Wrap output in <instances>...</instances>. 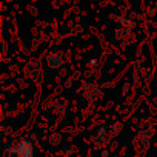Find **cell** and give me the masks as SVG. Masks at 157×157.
I'll return each mask as SVG.
<instances>
[{"instance_id":"cell-1","label":"cell","mask_w":157,"mask_h":157,"mask_svg":"<svg viewBox=\"0 0 157 157\" xmlns=\"http://www.w3.org/2000/svg\"><path fill=\"white\" fill-rule=\"evenodd\" d=\"M119 132V126L116 123H113L111 126L108 125H100L96 128V131L91 134V142L96 145V146H106L113 139L114 136Z\"/></svg>"},{"instance_id":"cell-3","label":"cell","mask_w":157,"mask_h":157,"mask_svg":"<svg viewBox=\"0 0 157 157\" xmlns=\"http://www.w3.org/2000/svg\"><path fill=\"white\" fill-rule=\"evenodd\" d=\"M25 75L34 83H40L43 80V69H42L40 62L36 59H31L25 66Z\"/></svg>"},{"instance_id":"cell-5","label":"cell","mask_w":157,"mask_h":157,"mask_svg":"<svg viewBox=\"0 0 157 157\" xmlns=\"http://www.w3.org/2000/svg\"><path fill=\"white\" fill-rule=\"evenodd\" d=\"M65 60H66V57H65V52L63 51H51L48 56H46V65H48V68H51V69H59V68H62L63 65H65Z\"/></svg>"},{"instance_id":"cell-4","label":"cell","mask_w":157,"mask_h":157,"mask_svg":"<svg viewBox=\"0 0 157 157\" xmlns=\"http://www.w3.org/2000/svg\"><path fill=\"white\" fill-rule=\"evenodd\" d=\"M16 152L17 157H36V142H33L29 137L20 139L16 143Z\"/></svg>"},{"instance_id":"cell-2","label":"cell","mask_w":157,"mask_h":157,"mask_svg":"<svg viewBox=\"0 0 157 157\" xmlns=\"http://www.w3.org/2000/svg\"><path fill=\"white\" fill-rule=\"evenodd\" d=\"M151 139H152V131L151 129H143L140 132H137L132 139V148L136 151V154L139 157H145L146 151L149 149L151 145Z\"/></svg>"},{"instance_id":"cell-6","label":"cell","mask_w":157,"mask_h":157,"mask_svg":"<svg viewBox=\"0 0 157 157\" xmlns=\"http://www.w3.org/2000/svg\"><path fill=\"white\" fill-rule=\"evenodd\" d=\"M83 94H85V99L90 102V103H94L97 99H100V90L97 88V85H94L93 82H83Z\"/></svg>"},{"instance_id":"cell-7","label":"cell","mask_w":157,"mask_h":157,"mask_svg":"<svg viewBox=\"0 0 157 157\" xmlns=\"http://www.w3.org/2000/svg\"><path fill=\"white\" fill-rule=\"evenodd\" d=\"M3 157H17V152H16V145H8L5 146L3 149Z\"/></svg>"}]
</instances>
